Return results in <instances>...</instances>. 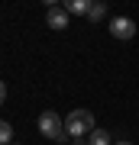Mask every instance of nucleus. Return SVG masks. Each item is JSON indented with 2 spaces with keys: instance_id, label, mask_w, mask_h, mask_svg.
<instances>
[{
  "instance_id": "nucleus-1",
  "label": "nucleus",
  "mask_w": 139,
  "mask_h": 145,
  "mask_svg": "<svg viewBox=\"0 0 139 145\" xmlns=\"http://www.w3.org/2000/svg\"><path fill=\"white\" fill-rule=\"evenodd\" d=\"M65 132L68 139H88L94 132V113L91 110H71L65 116Z\"/></svg>"
},
{
  "instance_id": "nucleus-2",
  "label": "nucleus",
  "mask_w": 139,
  "mask_h": 145,
  "mask_svg": "<svg viewBox=\"0 0 139 145\" xmlns=\"http://www.w3.org/2000/svg\"><path fill=\"white\" fill-rule=\"evenodd\" d=\"M39 132L45 135V139H55V142H71L65 132V119L58 113H52V110H45V113L39 116Z\"/></svg>"
},
{
  "instance_id": "nucleus-3",
  "label": "nucleus",
  "mask_w": 139,
  "mask_h": 145,
  "mask_svg": "<svg viewBox=\"0 0 139 145\" xmlns=\"http://www.w3.org/2000/svg\"><path fill=\"white\" fill-rule=\"evenodd\" d=\"M110 36L120 39V42H129L136 36V23L129 20V16H113V20H110Z\"/></svg>"
},
{
  "instance_id": "nucleus-4",
  "label": "nucleus",
  "mask_w": 139,
  "mask_h": 145,
  "mask_svg": "<svg viewBox=\"0 0 139 145\" xmlns=\"http://www.w3.org/2000/svg\"><path fill=\"white\" fill-rule=\"evenodd\" d=\"M45 23H49V26L52 29H65L68 26V10H65V7H49V10H45Z\"/></svg>"
},
{
  "instance_id": "nucleus-5",
  "label": "nucleus",
  "mask_w": 139,
  "mask_h": 145,
  "mask_svg": "<svg viewBox=\"0 0 139 145\" xmlns=\"http://www.w3.org/2000/svg\"><path fill=\"white\" fill-rule=\"evenodd\" d=\"M65 10H68V13H78V16H88L91 0H68V3H65Z\"/></svg>"
},
{
  "instance_id": "nucleus-6",
  "label": "nucleus",
  "mask_w": 139,
  "mask_h": 145,
  "mask_svg": "<svg viewBox=\"0 0 139 145\" xmlns=\"http://www.w3.org/2000/svg\"><path fill=\"white\" fill-rule=\"evenodd\" d=\"M88 145H113V142H110V132L107 129H94L88 135Z\"/></svg>"
},
{
  "instance_id": "nucleus-7",
  "label": "nucleus",
  "mask_w": 139,
  "mask_h": 145,
  "mask_svg": "<svg viewBox=\"0 0 139 145\" xmlns=\"http://www.w3.org/2000/svg\"><path fill=\"white\" fill-rule=\"evenodd\" d=\"M103 16H107V7H103L100 0H94V3H91V10H88V20H91V23H100Z\"/></svg>"
},
{
  "instance_id": "nucleus-8",
  "label": "nucleus",
  "mask_w": 139,
  "mask_h": 145,
  "mask_svg": "<svg viewBox=\"0 0 139 145\" xmlns=\"http://www.w3.org/2000/svg\"><path fill=\"white\" fill-rule=\"evenodd\" d=\"M10 139H13V126L7 119H0V145H10Z\"/></svg>"
},
{
  "instance_id": "nucleus-9",
  "label": "nucleus",
  "mask_w": 139,
  "mask_h": 145,
  "mask_svg": "<svg viewBox=\"0 0 139 145\" xmlns=\"http://www.w3.org/2000/svg\"><path fill=\"white\" fill-rule=\"evenodd\" d=\"M3 103H7V84L0 81V106H3Z\"/></svg>"
},
{
  "instance_id": "nucleus-10",
  "label": "nucleus",
  "mask_w": 139,
  "mask_h": 145,
  "mask_svg": "<svg viewBox=\"0 0 139 145\" xmlns=\"http://www.w3.org/2000/svg\"><path fill=\"white\" fill-rule=\"evenodd\" d=\"M71 145H88V139H71Z\"/></svg>"
},
{
  "instance_id": "nucleus-11",
  "label": "nucleus",
  "mask_w": 139,
  "mask_h": 145,
  "mask_svg": "<svg viewBox=\"0 0 139 145\" xmlns=\"http://www.w3.org/2000/svg\"><path fill=\"white\" fill-rule=\"evenodd\" d=\"M113 145H133V142H126V139H123V142H113Z\"/></svg>"
},
{
  "instance_id": "nucleus-12",
  "label": "nucleus",
  "mask_w": 139,
  "mask_h": 145,
  "mask_svg": "<svg viewBox=\"0 0 139 145\" xmlns=\"http://www.w3.org/2000/svg\"><path fill=\"white\" fill-rule=\"evenodd\" d=\"M10 145H16V142H10Z\"/></svg>"
}]
</instances>
